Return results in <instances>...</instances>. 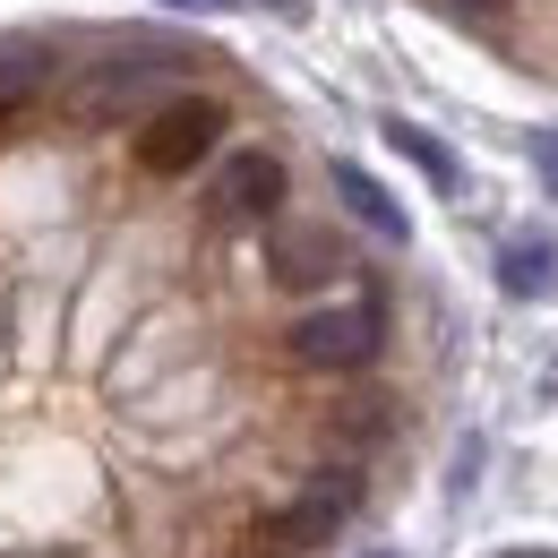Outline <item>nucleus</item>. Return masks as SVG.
<instances>
[{"instance_id":"f257e3e1","label":"nucleus","mask_w":558,"mask_h":558,"mask_svg":"<svg viewBox=\"0 0 558 558\" xmlns=\"http://www.w3.org/2000/svg\"><path fill=\"white\" fill-rule=\"evenodd\" d=\"M387 292H361V301H310L292 327H283V352L301 361V369H318V378H361V369H378V352H387Z\"/></svg>"},{"instance_id":"f03ea898","label":"nucleus","mask_w":558,"mask_h":558,"mask_svg":"<svg viewBox=\"0 0 558 558\" xmlns=\"http://www.w3.org/2000/svg\"><path fill=\"white\" fill-rule=\"evenodd\" d=\"M223 130H232V104L223 95H163L138 121V172L146 181H190L207 155H223Z\"/></svg>"},{"instance_id":"7ed1b4c3","label":"nucleus","mask_w":558,"mask_h":558,"mask_svg":"<svg viewBox=\"0 0 558 558\" xmlns=\"http://www.w3.org/2000/svg\"><path fill=\"white\" fill-rule=\"evenodd\" d=\"M361 498H369V473H361V464H318L310 482L283 498L276 542H283V550H327L352 515H361Z\"/></svg>"},{"instance_id":"20e7f679","label":"nucleus","mask_w":558,"mask_h":558,"mask_svg":"<svg viewBox=\"0 0 558 558\" xmlns=\"http://www.w3.org/2000/svg\"><path fill=\"white\" fill-rule=\"evenodd\" d=\"M344 267H352V250H344L336 223H292V215L267 223V283H276V292L310 301V292L344 283Z\"/></svg>"},{"instance_id":"39448f33","label":"nucleus","mask_w":558,"mask_h":558,"mask_svg":"<svg viewBox=\"0 0 558 558\" xmlns=\"http://www.w3.org/2000/svg\"><path fill=\"white\" fill-rule=\"evenodd\" d=\"M283 190H292V181H283L276 146H241V155H223V172H215L207 215H215V223H276Z\"/></svg>"},{"instance_id":"423d86ee","label":"nucleus","mask_w":558,"mask_h":558,"mask_svg":"<svg viewBox=\"0 0 558 558\" xmlns=\"http://www.w3.org/2000/svg\"><path fill=\"white\" fill-rule=\"evenodd\" d=\"M327 181H336V198H344V215L361 223V232H378L387 250H404V241H413V215H404V198H396V190H387L369 163L336 155V163H327Z\"/></svg>"},{"instance_id":"0eeeda50","label":"nucleus","mask_w":558,"mask_h":558,"mask_svg":"<svg viewBox=\"0 0 558 558\" xmlns=\"http://www.w3.org/2000/svg\"><path fill=\"white\" fill-rule=\"evenodd\" d=\"M498 292L524 301V310L558 301V232H550V223H524V232L498 241Z\"/></svg>"},{"instance_id":"6e6552de","label":"nucleus","mask_w":558,"mask_h":558,"mask_svg":"<svg viewBox=\"0 0 558 558\" xmlns=\"http://www.w3.org/2000/svg\"><path fill=\"white\" fill-rule=\"evenodd\" d=\"M378 138L396 146V155L413 163V172L429 181V190H438V198H456V190H464V155H456L447 138H429L421 121H404V112H387V121H378Z\"/></svg>"},{"instance_id":"1a4fd4ad","label":"nucleus","mask_w":558,"mask_h":558,"mask_svg":"<svg viewBox=\"0 0 558 558\" xmlns=\"http://www.w3.org/2000/svg\"><path fill=\"white\" fill-rule=\"evenodd\" d=\"M61 70V52L44 44V35H0V112H17V104H35L44 86Z\"/></svg>"},{"instance_id":"9d476101","label":"nucleus","mask_w":558,"mask_h":558,"mask_svg":"<svg viewBox=\"0 0 558 558\" xmlns=\"http://www.w3.org/2000/svg\"><path fill=\"white\" fill-rule=\"evenodd\" d=\"M524 155H533V172H542V190L558 198V121H550V130H533V138H524Z\"/></svg>"},{"instance_id":"9b49d317","label":"nucleus","mask_w":558,"mask_h":558,"mask_svg":"<svg viewBox=\"0 0 558 558\" xmlns=\"http://www.w3.org/2000/svg\"><path fill=\"white\" fill-rule=\"evenodd\" d=\"M447 9H456V17H498L507 0H447Z\"/></svg>"},{"instance_id":"f8f14e48","label":"nucleus","mask_w":558,"mask_h":558,"mask_svg":"<svg viewBox=\"0 0 558 558\" xmlns=\"http://www.w3.org/2000/svg\"><path fill=\"white\" fill-rule=\"evenodd\" d=\"M163 9H241V0H163Z\"/></svg>"},{"instance_id":"ddd939ff","label":"nucleus","mask_w":558,"mask_h":558,"mask_svg":"<svg viewBox=\"0 0 558 558\" xmlns=\"http://www.w3.org/2000/svg\"><path fill=\"white\" fill-rule=\"evenodd\" d=\"M267 9H276V17H310V0H267Z\"/></svg>"},{"instance_id":"4468645a","label":"nucleus","mask_w":558,"mask_h":558,"mask_svg":"<svg viewBox=\"0 0 558 558\" xmlns=\"http://www.w3.org/2000/svg\"><path fill=\"white\" fill-rule=\"evenodd\" d=\"M498 558H558V550H498Z\"/></svg>"},{"instance_id":"2eb2a0df","label":"nucleus","mask_w":558,"mask_h":558,"mask_svg":"<svg viewBox=\"0 0 558 558\" xmlns=\"http://www.w3.org/2000/svg\"><path fill=\"white\" fill-rule=\"evenodd\" d=\"M361 558H404V550H361Z\"/></svg>"}]
</instances>
